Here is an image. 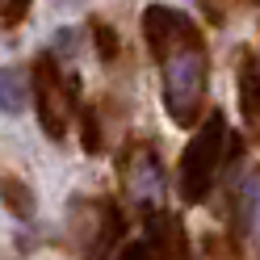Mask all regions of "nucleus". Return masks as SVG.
Masks as SVG:
<instances>
[{"mask_svg":"<svg viewBox=\"0 0 260 260\" xmlns=\"http://www.w3.org/2000/svg\"><path fill=\"white\" fill-rule=\"evenodd\" d=\"M239 101L248 122H260V68H256V55H243L239 63Z\"/></svg>","mask_w":260,"mask_h":260,"instance_id":"7","label":"nucleus"},{"mask_svg":"<svg viewBox=\"0 0 260 260\" xmlns=\"http://www.w3.org/2000/svg\"><path fill=\"white\" fill-rule=\"evenodd\" d=\"M226 139H231V130H226V118L222 113H206L198 135L189 139V147L181 155V198L189 206H202L210 193H214V181L222 172V159H226Z\"/></svg>","mask_w":260,"mask_h":260,"instance_id":"2","label":"nucleus"},{"mask_svg":"<svg viewBox=\"0 0 260 260\" xmlns=\"http://www.w3.org/2000/svg\"><path fill=\"white\" fill-rule=\"evenodd\" d=\"M34 96V84L21 68H0V113H21Z\"/></svg>","mask_w":260,"mask_h":260,"instance_id":"5","label":"nucleus"},{"mask_svg":"<svg viewBox=\"0 0 260 260\" xmlns=\"http://www.w3.org/2000/svg\"><path fill=\"white\" fill-rule=\"evenodd\" d=\"M92 34H96V46H101V59L109 63L113 55H118V42H113V29H109V25H92Z\"/></svg>","mask_w":260,"mask_h":260,"instance_id":"9","label":"nucleus"},{"mask_svg":"<svg viewBox=\"0 0 260 260\" xmlns=\"http://www.w3.org/2000/svg\"><path fill=\"white\" fill-rule=\"evenodd\" d=\"M126 185L143 210H151L164 198V168H159V155L151 147H135V155L126 159Z\"/></svg>","mask_w":260,"mask_h":260,"instance_id":"4","label":"nucleus"},{"mask_svg":"<svg viewBox=\"0 0 260 260\" xmlns=\"http://www.w3.org/2000/svg\"><path fill=\"white\" fill-rule=\"evenodd\" d=\"M29 84H34V109H38V122L46 130V139H63L72 126V113H76V84L63 80L55 55H38L34 59V72H29Z\"/></svg>","mask_w":260,"mask_h":260,"instance_id":"3","label":"nucleus"},{"mask_svg":"<svg viewBox=\"0 0 260 260\" xmlns=\"http://www.w3.org/2000/svg\"><path fill=\"white\" fill-rule=\"evenodd\" d=\"M17 13H25V0H0V17L5 21H13Z\"/></svg>","mask_w":260,"mask_h":260,"instance_id":"10","label":"nucleus"},{"mask_svg":"<svg viewBox=\"0 0 260 260\" xmlns=\"http://www.w3.org/2000/svg\"><path fill=\"white\" fill-rule=\"evenodd\" d=\"M143 38L151 46V59L159 63V92H164V109L176 126L202 122L206 109V76H210V55L206 38L185 17L181 9L168 5H147L143 9Z\"/></svg>","mask_w":260,"mask_h":260,"instance_id":"1","label":"nucleus"},{"mask_svg":"<svg viewBox=\"0 0 260 260\" xmlns=\"http://www.w3.org/2000/svg\"><path fill=\"white\" fill-rule=\"evenodd\" d=\"M256 68H260V51H256Z\"/></svg>","mask_w":260,"mask_h":260,"instance_id":"11","label":"nucleus"},{"mask_svg":"<svg viewBox=\"0 0 260 260\" xmlns=\"http://www.w3.org/2000/svg\"><path fill=\"white\" fill-rule=\"evenodd\" d=\"M243 214H248L252 235L260 239V168L248 176V189H243Z\"/></svg>","mask_w":260,"mask_h":260,"instance_id":"8","label":"nucleus"},{"mask_svg":"<svg viewBox=\"0 0 260 260\" xmlns=\"http://www.w3.org/2000/svg\"><path fill=\"white\" fill-rule=\"evenodd\" d=\"M0 202H5L21 222H34V214H38L34 189H29L25 181H17V176H9V172H0Z\"/></svg>","mask_w":260,"mask_h":260,"instance_id":"6","label":"nucleus"}]
</instances>
